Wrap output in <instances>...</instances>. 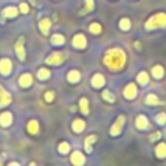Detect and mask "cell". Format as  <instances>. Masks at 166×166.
Masks as SVG:
<instances>
[{"label": "cell", "mask_w": 166, "mask_h": 166, "mask_svg": "<svg viewBox=\"0 0 166 166\" xmlns=\"http://www.w3.org/2000/svg\"><path fill=\"white\" fill-rule=\"evenodd\" d=\"M104 62L109 69L112 70H119L123 68V65L126 62V55L123 51H121L118 48H114L108 51V53L104 57Z\"/></svg>", "instance_id": "1"}, {"label": "cell", "mask_w": 166, "mask_h": 166, "mask_svg": "<svg viewBox=\"0 0 166 166\" xmlns=\"http://www.w3.org/2000/svg\"><path fill=\"white\" fill-rule=\"evenodd\" d=\"M166 25V14L164 13H158L156 16H153L152 18H149L146 24V29L147 30H153V29H158Z\"/></svg>", "instance_id": "2"}, {"label": "cell", "mask_w": 166, "mask_h": 166, "mask_svg": "<svg viewBox=\"0 0 166 166\" xmlns=\"http://www.w3.org/2000/svg\"><path fill=\"white\" fill-rule=\"evenodd\" d=\"M123 123H125V117H118V119L115 121V123L113 125V127H112V130H110V134L113 135V136H115V135H118L119 132H121V130H122V127H123Z\"/></svg>", "instance_id": "3"}, {"label": "cell", "mask_w": 166, "mask_h": 166, "mask_svg": "<svg viewBox=\"0 0 166 166\" xmlns=\"http://www.w3.org/2000/svg\"><path fill=\"white\" fill-rule=\"evenodd\" d=\"M12 101V97L8 92H7L2 86H0V106H5Z\"/></svg>", "instance_id": "4"}, {"label": "cell", "mask_w": 166, "mask_h": 166, "mask_svg": "<svg viewBox=\"0 0 166 166\" xmlns=\"http://www.w3.org/2000/svg\"><path fill=\"white\" fill-rule=\"evenodd\" d=\"M12 70V62L8 59H3L0 61V73L4 75H8Z\"/></svg>", "instance_id": "5"}, {"label": "cell", "mask_w": 166, "mask_h": 166, "mask_svg": "<svg viewBox=\"0 0 166 166\" xmlns=\"http://www.w3.org/2000/svg\"><path fill=\"white\" fill-rule=\"evenodd\" d=\"M70 161L73 162L74 165H77V166H81V165H83L84 164V156L81 153V152H74L73 155H71V157H70Z\"/></svg>", "instance_id": "6"}, {"label": "cell", "mask_w": 166, "mask_h": 166, "mask_svg": "<svg viewBox=\"0 0 166 166\" xmlns=\"http://www.w3.org/2000/svg\"><path fill=\"white\" fill-rule=\"evenodd\" d=\"M73 44L77 48H84L87 43H86V38L83 37L82 34H78V35H75L74 39H73Z\"/></svg>", "instance_id": "7"}, {"label": "cell", "mask_w": 166, "mask_h": 166, "mask_svg": "<svg viewBox=\"0 0 166 166\" xmlns=\"http://www.w3.org/2000/svg\"><path fill=\"white\" fill-rule=\"evenodd\" d=\"M16 52L20 60H25V49H24V38H21L16 44Z\"/></svg>", "instance_id": "8"}, {"label": "cell", "mask_w": 166, "mask_h": 166, "mask_svg": "<svg viewBox=\"0 0 166 166\" xmlns=\"http://www.w3.org/2000/svg\"><path fill=\"white\" fill-rule=\"evenodd\" d=\"M12 123V114L9 112H5L3 113L2 115H0V125L7 127V126H9Z\"/></svg>", "instance_id": "9"}, {"label": "cell", "mask_w": 166, "mask_h": 166, "mask_svg": "<svg viewBox=\"0 0 166 166\" xmlns=\"http://www.w3.org/2000/svg\"><path fill=\"white\" fill-rule=\"evenodd\" d=\"M125 96L127 99H134L136 96V86L134 83H130L125 88Z\"/></svg>", "instance_id": "10"}, {"label": "cell", "mask_w": 166, "mask_h": 166, "mask_svg": "<svg viewBox=\"0 0 166 166\" xmlns=\"http://www.w3.org/2000/svg\"><path fill=\"white\" fill-rule=\"evenodd\" d=\"M62 60H64V57H62V55L61 53H53L52 56H49L48 59H47V62L48 64H53V65H57V64H60V62H62Z\"/></svg>", "instance_id": "11"}, {"label": "cell", "mask_w": 166, "mask_h": 166, "mask_svg": "<svg viewBox=\"0 0 166 166\" xmlns=\"http://www.w3.org/2000/svg\"><path fill=\"white\" fill-rule=\"evenodd\" d=\"M105 83V79H104V77L101 75V74H96V75H93V78H92V86L93 87H101V86Z\"/></svg>", "instance_id": "12"}, {"label": "cell", "mask_w": 166, "mask_h": 166, "mask_svg": "<svg viewBox=\"0 0 166 166\" xmlns=\"http://www.w3.org/2000/svg\"><path fill=\"white\" fill-rule=\"evenodd\" d=\"M31 83H33V77L30 74H24L20 78V84L22 86V87H29Z\"/></svg>", "instance_id": "13"}, {"label": "cell", "mask_w": 166, "mask_h": 166, "mask_svg": "<svg viewBox=\"0 0 166 166\" xmlns=\"http://www.w3.org/2000/svg\"><path fill=\"white\" fill-rule=\"evenodd\" d=\"M49 26H51V21L44 18V20H42L40 22H39V27H40V30L43 34H48V30H49Z\"/></svg>", "instance_id": "14"}, {"label": "cell", "mask_w": 166, "mask_h": 166, "mask_svg": "<svg viewBox=\"0 0 166 166\" xmlns=\"http://www.w3.org/2000/svg\"><path fill=\"white\" fill-rule=\"evenodd\" d=\"M136 126H138V128H147L148 127V121L147 118L144 117V115H139L138 118H136Z\"/></svg>", "instance_id": "15"}, {"label": "cell", "mask_w": 166, "mask_h": 166, "mask_svg": "<svg viewBox=\"0 0 166 166\" xmlns=\"http://www.w3.org/2000/svg\"><path fill=\"white\" fill-rule=\"evenodd\" d=\"M68 79L71 83H77L79 79H81V74H79V71H77V70H71L68 75Z\"/></svg>", "instance_id": "16"}, {"label": "cell", "mask_w": 166, "mask_h": 166, "mask_svg": "<svg viewBox=\"0 0 166 166\" xmlns=\"http://www.w3.org/2000/svg\"><path fill=\"white\" fill-rule=\"evenodd\" d=\"M27 131L31 132V134H37L39 131V125L37 121H30L27 125Z\"/></svg>", "instance_id": "17"}, {"label": "cell", "mask_w": 166, "mask_h": 166, "mask_svg": "<svg viewBox=\"0 0 166 166\" xmlns=\"http://www.w3.org/2000/svg\"><path fill=\"white\" fill-rule=\"evenodd\" d=\"M84 126H86V123L82 119H75L73 122V130H74V131H77V132H81L82 130L84 128Z\"/></svg>", "instance_id": "18"}, {"label": "cell", "mask_w": 166, "mask_h": 166, "mask_svg": "<svg viewBox=\"0 0 166 166\" xmlns=\"http://www.w3.org/2000/svg\"><path fill=\"white\" fill-rule=\"evenodd\" d=\"M156 153H157V156L160 157V158H164V157L166 156V144L161 143L160 146H157V148H156Z\"/></svg>", "instance_id": "19"}, {"label": "cell", "mask_w": 166, "mask_h": 166, "mask_svg": "<svg viewBox=\"0 0 166 166\" xmlns=\"http://www.w3.org/2000/svg\"><path fill=\"white\" fill-rule=\"evenodd\" d=\"M17 13H18V11L14 8V7H8V8L4 11V16L5 17H16Z\"/></svg>", "instance_id": "20"}, {"label": "cell", "mask_w": 166, "mask_h": 166, "mask_svg": "<svg viewBox=\"0 0 166 166\" xmlns=\"http://www.w3.org/2000/svg\"><path fill=\"white\" fill-rule=\"evenodd\" d=\"M95 141H96V136H95V135H91V136H88V138L86 139L84 146H86V150H87V152H91V150H92L91 144L95 143Z\"/></svg>", "instance_id": "21"}, {"label": "cell", "mask_w": 166, "mask_h": 166, "mask_svg": "<svg viewBox=\"0 0 166 166\" xmlns=\"http://www.w3.org/2000/svg\"><path fill=\"white\" fill-rule=\"evenodd\" d=\"M146 103L148 105H157V104H160V100H158L157 96H155V95H148L146 99Z\"/></svg>", "instance_id": "22"}, {"label": "cell", "mask_w": 166, "mask_h": 166, "mask_svg": "<svg viewBox=\"0 0 166 166\" xmlns=\"http://www.w3.org/2000/svg\"><path fill=\"white\" fill-rule=\"evenodd\" d=\"M152 73H153V77L155 78H162L164 77V69L157 65V66H155L152 69Z\"/></svg>", "instance_id": "23"}, {"label": "cell", "mask_w": 166, "mask_h": 166, "mask_svg": "<svg viewBox=\"0 0 166 166\" xmlns=\"http://www.w3.org/2000/svg\"><path fill=\"white\" fill-rule=\"evenodd\" d=\"M79 104H81V110H82L84 114H88V101H87V99H86V97L81 99Z\"/></svg>", "instance_id": "24"}, {"label": "cell", "mask_w": 166, "mask_h": 166, "mask_svg": "<svg viewBox=\"0 0 166 166\" xmlns=\"http://www.w3.org/2000/svg\"><path fill=\"white\" fill-rule=\"evenodd\" d=\"M64 42H65V39H64L62 35H60V34H56V35H53V37H52V43H53V44H56V46L64 44Z\"/></svg>", "instance_id": "25"}, {"label": "cell", "mask_w": 166, "mask_h": 166, "mask_svg": "<svg viewBox=\"0 0 166 166\" xmlns=\"http://www.w3.org/2000/svg\"><path fill=\"white\" fill-rule=\"evenodd\" d=\"M148 79H149V78H148V74H147V73H144V71L138 75V82H139L140 84H143V86L148 83Z\"/></svg>", "instance_id": "26"}, {"label": "cell", "mask_w": 166, "mask_h": 166, "mask_svg": "<svg viewBox=\"0 0 166 166\" xmlns=\"http://www.w3.org/2000/svg\"><path fill=\"white\" fill-rule=\"evenodd\" d=\"M49 77V70H47V69H40L39 71H38V78L39 79H47Z\"/></svg>", "instance_id": "27"}, {"label": "cell", "mask_w": 166, "mask_h": 166, "mask_svg": "<svg viewBox=\"0 0 166 166\" xmlns=\"http://www.w3.org/2000/svg\"><path fill=\"white\" fill-rule=\"evenodd\" d=\"M119 26H121L122 30H128L130 26H131V24H130V21H128L127 18H123V20H121Z\"/></svg>", "instance_id": "28"}, {"label": "cell", "mask_w": 166, "mask_h": 166, "mask_svg": "<svg viewBox=\"0 0 166 166\" xmlns=\"http://www.w3.org/2000/svg\"><path fill=\"white\" fill-rule=\"evenodd\" d=\"M93 9V0H86V8L82 11V13H88Z\"/></svg>", "instance_id": "29"}, {"label": "cell", "mask_w": 166, "mask_h": 166, "mask_svg": "<svg viewBox=\"0 0 166 166\" xmlns=\"http://www.w3.org/2000/svg\"><path fill=\"white\" fill-rule=\"evenodd\" d=\"M69 149H70V146H69L68 143H61V144H60V147H59L60 153H68V152H69Z\"/></svg>", "instance_id": "30"}, {"label": "cell", "mask_w": 166, "mask_h": 166, "mask_svg": "<svg viewBox=\"0 0 166 166\" xmlns=\"http://www.w3.org/2000/svg\"><path fill=\"white\" fill-rule=\"evenodd\" d=\"M90 31L93 33V34H99L100 31H101V26H100L99 24H92L90 26Z\"/></svg>", "instance_id": "31"}, {"label": "cell", "mask_w": 166, "mask_h": 166, "mask_svg": "<svg viewBox=\"0 0 166 166\" xmlns=\"http://www.w3.org/2000/svg\"><path fill=\"white\" fill-rule=\"evenodd\" d=\"M103 97H104V100H106V101H109V103H113L114 101V96L112 95L109 91H104L103 92Z\"/></svg>", "instance_id": "32"}, {"label": "cell", "mask_w": 166, "mask_h": 166, "mask_svg": "<svg viewBox=\"0 0 166 166\" xmlns=\"http://www.w3.org/2000/svg\"><path fill=\"white\" fill-rule=\"evenodd\" d=\"M156 121H157V123H160V125H164L165 122H166V115L164 113H160L156 117Z\"/></svg>", "instance_id": "33"}, {"label": "cell", "mask_w": 166, "mask_h": 166, "mask_svg": "<svg viewBox=\"0 0 166 166\" xmlns=\"http://www.w3.org/2000/svg\"><path fill=\"white\" fill-rule=\"evenodd\" d=\"M20 9H21V12H22V13H27L29 12V5L25 4V3L20 4Z\"/></svg>", "instance_id": "34"}, {"label": "cell", "mask_w": 166, "mask_h": 166, "mask_svg": "<svg viewBox=\"0 0 166 166\" xmlns=\"http://www.w3.org/2000/svg\"><path fill=\"white\" fill-rule=\"evenodd\" d=\"M53 97H55L53 92H51V91H49V92H47V93H46V100H47V101H52V100H53Z\"/></svg>", "instance_id": "35"}, {"label": "cell", "mask_w": 166, "mask_h": 166, "mask_svg": "<svg viewBox=\"0 0 166 166\" xmlns=\"http://www.w3.org/2000/svg\"><path fill=\"white\" fill-rule=\"evenodd\" d=\"M160 135H161L160 132H156V134H155V136H152V139H157V138H160Z\"/></svg>", "instance_id": "36"}, {"label": "cell", "mask_w": 166, "mask_h": 166, "mask_svg": "<svg viewBox=\"0 0 166 166\" xmlns=\"http://www.w3.org/2000/svg\"><path fill=\"white\" fill-rule=\"evenodd\" d=\"M0 164H2V160H0Z\"/></svg>", "instance_id": "37"}, {"label": "cell", "mask_w": 166, "mask_h": 166, "mask_svg": "<svg viewBox=\"0 0 166 166\" xmlns=\"http://www.w3.org/2000/svg\"><path fill=\"white\" fill-rule=\"evenodd\" d=\"M33 2H35V0H33Z\"/></svg>", "instance_id": "38"}]
</instances>
